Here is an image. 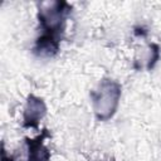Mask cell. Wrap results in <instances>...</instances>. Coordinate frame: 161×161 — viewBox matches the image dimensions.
Segmentation results:
<instances>
[{
	"label": "cell",
	"instance_id": "6da1fadb",
	"mask_svg": "<svg viewBox=\"0 0 161 161\" xmlns=\"http://www.w3.org/2000/svg\"><path fill=\"white\" fill-rule=\"evenodd\" d=\"M70 11L72 6L65 1H52L39 8L38 20L43 33L35 40L33 48L35 55L47 58L54 57L59 52L67 18Z\"/></svg>",
	"mask_w": 161,
	"mask_h": 161
},
{
	"label": "cell",
	"instance_id": "7a4b0ae2",
	"mask_svg": "<svg viewBox=\"0 0 161 161\" xmlns=\"http://www.w3.org/2000/svg\"><path fill=\"white\" fill-rule=\"evenodd\" d=\"M91 98L96 118L98 121H108L118 108L121 86L113 79L103 78L98 83L97 88L91 92Z\"/></svg>",
	"mask_w": 161,
	"mask_h": 161
},
{
	"label": "cell",
	"instance_id": "3957f363",
	"mask_svg": "<svg viewBox=\"0 0 161 161\" xmlns=\"http://www.w3.org/2000/svg\"><path fill=\"white\" fill-rule=\"evenodd\" d=\"M47 113V106L43 98L34 94H29L26 98V104L24 108L23 126L25 128H36L40 119Z\"/></svg>",
	"mask_w": 161,
	"mask_h": 161
},
{
	"label": "cell",
	"instance_id": "277c9868",
	"mask_svg": "<svg viewBox=\"0 0 161 161\" xmlns=\"http://www.w3.org/2000/svg\"><path fill=\"white\" fill-rule=\"evenodd\" d=\"M49 137L48 131L43 130L34 138H25L26 148H28V161H49L50 160V151L44 143V140Z\"/></svg>",
	"mask_w": 161,
	"mask_h": 161
},
{
	"label": "cell",
	"instance_id": "5b68a950",
	"mask_svg": "<svg viewBox=\"0 0 161 161\" xmlns=\"http://www.w3.org/2000/svg\"><path fill=\"white\" fill-rule=\"evenodd\" d=\"M150 49H151V57L148 58V62H147V65H146V68L148 70L152 69L155 67V64L157 63V60L160 59V47L157 44L152 43L150 45Z\"/></svg>",
	"mask_w": 161,
	"mask_h": 161
},
{
	"label": "cell",
	"instance_id": "8992f818",
	"mask_svg": "<svg viewBox=\"0 0 161 161\" xmlns=\"http://www.w3.org/2000/svg\"><path fill=\"white\" fill-rule=\"evenodd\" d=\"M133 34L135 35H137V36H145L146 34H147V30L143 28V26H137V28H135V30H133Z\"/></svg>",
	"mask_w": 161,
	"mask_h": 161
}]
</instances>
